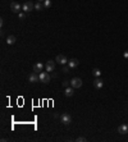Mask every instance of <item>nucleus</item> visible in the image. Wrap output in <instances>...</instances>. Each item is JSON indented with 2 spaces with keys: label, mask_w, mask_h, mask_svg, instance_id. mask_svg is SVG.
<instances>
[{
  "label": "nucleus",
  "mask_w": 128,
  "mask_h": 142,
  "mask_svg": "<svg viewBox=\"0 0 128 142\" xmlns=\"http://www.w3.org/2000/svg\"><path fill=\"white\" fill-rule=\"evenodd\" d=\"M38 76H40V82L45 83V85L50 82V74L48 72H41Z\"/></svg>",
  "instance_id": "1"
},
{
  "label": "nucleus",
  "mask_w": 128,
  "mask_h": 142,
  "mask_svg": "<svg viewBox=\"0 0 128 142\" xmlns=\"http://www.w3.org/2000/svg\"><path fill=\"white\" fill-rule=\"evenodd\" d=\"M71 86H72L73 88H79V87L82 86V79L78 78V77L72 78V79H71Z\"/></svg>",
  "instance_id": "2"
},
{
  "label": "nucleus",
  "mask_w": 128,
  "mask_h": 142,
  "mask_svg": "<svg viewBox=\"0 0 128 142\" xmlns=\"http://www.w3.org/2000/svg\"><path fill=\"white\" fill-rule=\"evenodd\" d=\"M60 122H61L63 124L67 126V124H69L71 122H72V116H71L69 114H67V113H64V114L60 115Z\"/></svg>",
  "instance_id": "3"
},
{
  "label": "nucleus",
  "mask_w": 128,
  "mask_h": 142,
  "mask_svg": "<svg viewBox=\"0 0 128 142\" xmlns=\"http://www.w3.org/2000/svg\"><path fill=\"white\" fill-rule=\"evenodd\" d=\"M33 8H35V4H33L32 2H26V3L22 5V10H23L25 13H28V12L33 10Z\"/></svg>",
  "instance_id": "4"
},
{
  "label": "nucleus",
  "mask_w": 128,
  "mask_h": 142,
  "mask_svg": "<svg viewBox=\"0 0 128 142\" xmlns=\"http://www.w3.org/2000/svg\"><path fill=\"white\" fill-rule=\"evenodd\" d=\"M55 62L59 63V64H61V65H66V64L68 63V59L66 58V55L59 54V55H56V58H55Z\"/></svg>",
  "instance_id": "5"
},
{
  "label": "nucleus",
  "mask_w": 128,
  "mask_h": 142,
  "mask_svg": "<svg viewBox=\"0 0 128 142\" xmlns=\"http://www.w3.org/2000/svg\"><path fill=\"white\" fill-rule=\"evenodd\" d=\"M55 60H49V62L45 64V69H46V72H53L54 69H55Z\"/></svg>",
  "instance_id": "6"
},
{
  "label": "nucleus",
  "mask_w": 128,
  "mask_h": 142,
  "mask_svg": "<svg viewBox=\"0 0 128 142\" xmlns=\"http://www.w3.org/2000/svg\"><path fill=\"white\" fill-rule=\"evenodd\" d=\"M10 9H12L13 13H19V10L22 9V5H20L19 3H17V2H13L10 4Z\"/></svg>",
  "instance_id": "7"
},
{
  "label": "nucleus",
  "mask_w": 128,
  "mask_h": 142,
  "mask_svg": "<svg viewBox=\"0 0 128 142\" xmlns=\"http://www.w3.org/2000/svg\"><path fill=\"white\" fill-rule=\"evenodd\" d=\"M28 81L31 83H35V82H38L40 81V76L36 73V72H32L31 74H30V77H28Z\"/></svg>",
  "instance_id": "8"
},
{
  "label": "nucleus",
  "mask_w": 128,
  "mask_h": 142,
  "mask_svg": "<svg viewBox=\"0 0 128 142\" xmlns=\"http://www.w3.org/2000/svg\"><path fill=\"white\" fill-rule=\"evenodd\" d=\"M78 64H79V60H78V59H76V58H73V59L68 60V65H69V68H71V69L77 68V67H78Z\"/></svg>",
  "instance_id": "9"
},
{
  "label": "nucleus",
  "mask_w": 128,
  "mask_h": 142,
  "mask_svg": "<svg viewBox=\"0 0 128 142\" xmlns=\"http://www.w3.org/2000/svg\"><path fill=\"white\" fill-rule=\"evenodd\" d=\"M118 132L120 134H127L128 133V124H120L118 127Z\"/></svg>",
  "instance_id": "10"
},
{
  "label": "nucleus",
  "mask_w": 128,
  "mask_h": 142,
  "mask_svg": "<svg viewBox=\"0 0 128 142\" xmlns=\"http://www.w3.org/2000/svg\"><path fill=\"white\" fill-rule=\"evenodd\" d=\"M92 83H94L95 88H101V87H102V85H104V82H102V79H101V78H99V77H97V78H96V79L94 81V82H92Z\"/></svg>",
  "instance_id": "11"
},
{
  "label": "nucleus",
  "mask_w": 128,
  "mask_h": 142,
  "mask_svg": "<svg viewBox=\"0 0 128 142\" xmlns=\"http://www.w3.org/2000/svg\"><path fill=\"white\" fill-rule=\"evenodd\" d=\"M15 41H17V37L14 35H10V36L7 37V44L8 45H13V44H15Z\"/></svg>",
  "instance_id": "12"
},
{
  "label": "nucleus",
  "mask_w": 128,
  "mask_h": 142,
  "mask_svg": "<svg viewBox=\"0 0 128 142\" xmlns=\"http://www.w3.org/2000/svg\"><path fill=\"white\" fill-rule=\"evenodd\" d=\"M42 69H44V64H41V63H36L33 65V72H36V73L42 72Z\"/></svg>",
  "instance_id": "13"
},
{
  "label": "nucleus",
  "mask_w": 128,
  "mask_h": 142,
  "mask_svg": "<svg viewBox=\"0 0 128 142\" xmlns=\"http://www.w3.org/2000/svg\"><path fill=\"white\" fill-rule=\"evenodd\" d=\"M73 93H74V88L71 86V87H67L66 88V92H64V95H66L67 97H71V96H73Z\"/></svg>",
  "instance_id": "14"
},
{
  "label": "nucleus",
  "mask_w": 128,
  "mask_h": 142,
  "mask_svg": "<svg viewBox=\"0 0 128 142\" xmlns=\"http://www.w3.org/2000/svg\"><path fill=\"white\" fill-rule=\"evenodd\" d=\"M35 9L36 10H42V9H45V8H44V4H41V2H37L35 4Z\"/></svg>",
  "instance_id": "15"
},
{
  "label": "nucleus",
  "mask_w": 128,
  "mask_h": 142,
  "mask_svg": "<svg viewBox=\"0 0 128 142\" xmlns=\"http://www.w3.org/2000/svg\"><path fill=\"white\" fill-rule=\"evenodd\" d=\"M92 74H94L95 77H100V74H101V70H100L99 68H94V69H92Z\"/></svg>",
  "instance_id": "16"
},
{
  "label": "nucleus",
  "mask_w": 128,
  "mask_h": 142,
  "mask_svg": "<svg viewBox=\"0 0 128 142\" xmlns=\"http://www.w3.org/2000/svg\"><path fill=\"white\" fill-rule=\"evenodd\" d=\"M50 7H51V2H50V0H45V2H44V8L48 9Z\"/></svg>",
  "instance_id": "17"
},
{
  "label": "nucleus",
  "mask_w": 128,
  "mask_h": 142,
  "mask_svg": "<svg viewBox=\"0 0 128 142\" xmlns=\"http://www.w3.org/2000/svg\"><path fill=\"white\" fill-rule=\"evenodd\" d=\"M69 69H71V68H69V65H64L61 72H63V73H68V72H69Z\"/></svg>",
  "instance_id": "18"
},
{
  "label": "nucleus",
  "mask_w": 128,
  "mask_h": 142,
  "mask_svg": "<svg viewBox=\"0 0 128 142\" xmlns=\"http://www.w3.org/2000/svg\"><path fill=\"white\" fill-rule=\"evenodd\" d=\"M69 85H71L69 81H63V86L66 87V88H67V87H69Z\"/></svg>",
  "instance_id": "19"
},
{
  "label": "nucleus",
  "mask_w": 128,
  "mask_h": 142,
  "mask_svg": "<svg viewBox=\"0 0 128 142\" xmlns=\"http://www.w3.org/2000/svg\"><path fill=\"white\" fill-rule=\"evenodd\" d=\"M18 17H19V19H25V18H26V15H25V13H20V12L18 13Z\"/></svg>",
  "instance_id": "20"
},
{
  "label": "nucleus",
  "mask_w": 128,
  "mask_h": 142,
  "mask_svg": "<svg viewBox=\"0 0 128 142\" xmlns=\"http://www.w3.org/2000/svg\"><path fill=\"white\" fill-rule=\"evenodd\" d=\"M84 141H86V138H84V137H78L77 138V142H84Z\"/></svg>",
  "instance_id": "21"
},
{
  "label": "nucleus",
  "mask_w": 128,
  "mask_h": 142,
  "mask_svg": "<svg viewBox=\"0 0 128 142\" xmlns=\"http://www.w3.org/2000/svg\"><path fill=\"white\" fill-rule=\"evenodd\" d=\"M123 56H124L125 59H128V50H125V51H124V54H123Z\"/></svg>",
  "instance_id": "22"
},
{
  "label": "nucleus",
  "mask_w": 128,
  "mask_h": 142,
  "mask_svg": "<svg viewBox=\"0 0 128 142\" xmlns=\"http://www.w3.org/2000/svg\"><path fill=\"white\" fill-rule=\"evenodd\" d=\"M37 2H41L42 3V2H45V0H37Z\"/></svg>",
  "instance_id": "23"
}]
</instances>
